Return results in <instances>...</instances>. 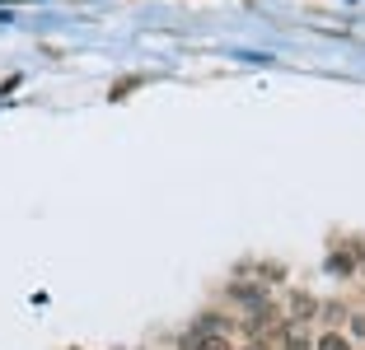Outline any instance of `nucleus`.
<instances>
[{
    "label": "nucleus",
    "instance_id": "obj_4",
    "mask_svg": "<svg viewBox=\"0 0 365 350\" xmlns=\"http://www.w3.org/2000/svg\"><path fill=\"white\" fill-rule=\"evenodd\" d=\"M290 308H295V318H309V313H314V299L309 295H295V299H290Z\"/></svg>",
    "mask_w": 365,
    "mask_h": 350
},
{
    "label": "nucleus",
    "instance_id": "obj_3",
    "mask_svg": "<svg viewBox=\"0 0 365 350\" xmlns=\"http://www.w3.org/2000/svg\"><path fill=\"white\" fill-rule=\"evenodd\" d=\"M319 350H351V346H346V336H337V332H323V336H319Z\"/></svg>",
    "mask_w": 365,
    "mask_h": 350
},
{
    "label": "nucleus",
    "instance_id": "obj_5",
    "mask_svg": "<svg viewBox=\"0 0 365 350\" xmlns=\"http://www.w3.org/2000/svg\"><path fill=\"white\" fill-rule=\"evenodd\" d=\"M351 332H356V336H365V318H351Z\"/></svg>",
    "mask_w": 365,
    "mask_h": 350
},
{
    "label": "nucleus",
    "instance_id": "obj_1",
    "mask_svg": "<svg viewBox=\"0 0 365 350\" xmlns=\"http://www.w3.org/2000/svg\"><path fill=\"white\" fill-rule=\"evenodd\" d=\"M182 350H230V341H225V332H202V327H192L187 336H182Z\"/></svg>",
    "mask_w": 365,
    "mask_h": 350
},
{
    "label": "nucleus",
    "instance_id": "obj_2",
    "mask_svg": "<svg viewBox=\"0 0 365 350\" xmlns=\"http://www.w3.org/2000/svg\"><path fill=\"white\" fill-rule=\"evenodd\" d=\"M230 295H235L239 304H253V308H262V304H267V290H262L258 280H253V285H235Z\"/></svg>",
    "mask_w": 365,
    "mask_h": 350
}]
</instances>
